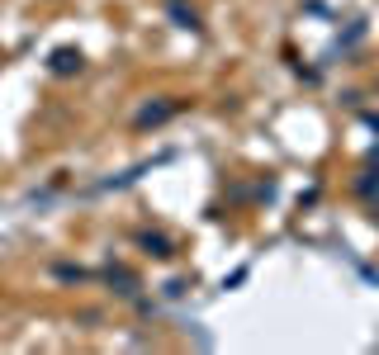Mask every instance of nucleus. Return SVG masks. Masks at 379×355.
<instances>
[{
    "label": "nucleus",
    "mask_w": 379,
    "mask_h": 355,
    "mask_svg": "<svg viewBox=\"0 0 379 355\" xmlns=\"http://www.w3.org/2000/svg\"><path fill=\"white\" fill-rule=\"evenodd\" d=\"M166 114H171V105H157V110H142V114H137V123H162Z\"/></svg>",
    "instance_id": "nucleus-4"
},
{
    "label": "nucleus",
    "mask_w": 379,
    "mask_h": 355,
    "mask_svg": "<svg viewBox=\"0 0 379 355\" xmlns=\"http://www.w3.org/2000/svg\"><path fill=\"white\" fill-rule=\"evenodd\" d=\"M142 246H147V251H152V256H171V242H166V237H152V232H142Z\"/></svg>",
    "instance_id": "nucleus-3"
},
{
    "label": "nucleus",
    "mask_w": 379,
    "mask_h": 355,
    "mask_svg": "<svg viewBox=\"0 0 379 355\" xmlns=\"http://www.w3.org/2000/svg\"><path fill=\"white\" fill-rule=\"evenodd\" d=\"M53 71H57V76L81 71V53H76V48H57V53H53Z\"/></svg>",
    "instance_id": "nucleus-2"
},
{
    "label": "nucleus",
    "mask_w": 379,
    "mask_h": 355,
    "mask_svg": "<svg viewBox=\"0 0 379 355\" xmlns=\"http://www.w3.org/2000/svg\"><path fill=\"white\" fill-rule=\"evenodd\" d=\"M166 15H171L180 28H194V33H199V15H194V5H185V0H166Z\"/></svg>",
    "instance_id": "nucleus-1"
}]
</instances>
